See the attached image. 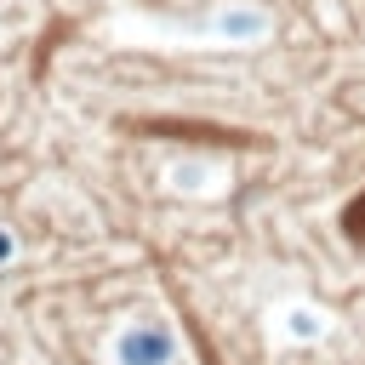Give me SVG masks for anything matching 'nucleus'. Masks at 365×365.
Segmentation results:
<instances>
[{
    "instance_id": "nucleus-1",
    "label": "nucleus",
    "mask_w": 365,
    "mask_h": 365,
    "mask_svg": "<svg viewBox=\"0 0 365 365\" xmlns=\"http://www.w3.org/2000/svg\"><path fill=\"white\" fill-rule=\"evenodd\" d=\"M114 359H120V365H171V359H177V336H171V325H160V319H137V325L120 331Z\"/></svg>"
},
{
    "instance_id": "nucleus-2",
    "label": "nucleus",
    "mask_w": 365,
    "mask_h": 365,
    "mask_svg": "<svg viewBox=\"0 0 365 365\" xmlns=\"http://www.w3.org/2000/svg\"><path fill=\"white\" fill-rule=\"evenodd\" d=\"M285 331L302 336V342H308V336H325V314H314V308H291V314H285Z\"/></svg>"
},
{
    "instance_id": "nucleus-3",
    "label": "nucleus",
    "mask_w": 365,
    "mask_h": 365,
    "mask_svg": "<svg viewBox=\"0 0 365 365\" xmlns=\"http://www.w3.org/2000/svg\"><path fill=\"white\" fill-rule=\"evenodd\" d=\"M11 257H17V240H11L6 228H0V262H11Z\"/></svg>"
}]
</instances>
